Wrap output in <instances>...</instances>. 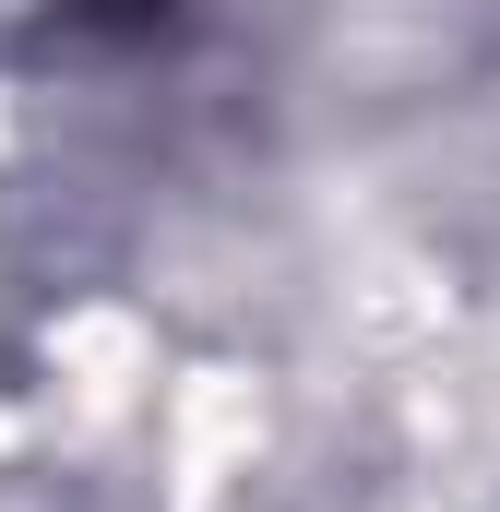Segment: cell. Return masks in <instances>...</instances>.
Masks as SVG:
<instances>
[{
	"mask_svg": "<svg viewBox=\"0 0 500 512\" xmlns=\"http://www.w3.org/2000/svg\"><path fill=\"white\" fill-rule=\"evenodd\" d=\"M60 24H96V36H167L179 0H60Z\"/></svg>",
	"mask_w": 500,
	"mask_h": 512,
	"instance_id": "obj_1",
	"label": "cell"
}]
</instances>
